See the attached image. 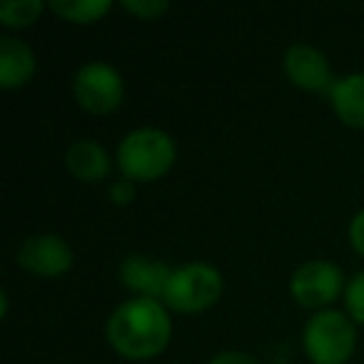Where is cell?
Returning a JSON list of instances; mask_svg holds the SVG:
<instances>
[{
    "label": "cell",
    "instance_id": "obj_1",
    "mask_svg": "<svg viewBox=\"0 0 364 364\" xmlns=\"http://www.w3.org/2000/svg\"><path fill=\"white\" fill-rule=\"evenodd\" d=\"M105 337L120 357L145 362L162 352L172 337V317L162 299L127 297L110 312Z\"/></svg>",
    "mask_w": 364,
    "mask_h": 364
},
{
    "label": "cell",
    "instance_id": "obj_2",
    "mask_svg": "<svg viewBox=\"0 0 364 364\" xmlns=\"http://www.w3.org/2000/svg\"><path fill=\"white\" fill-rule=\"evenodd\" d=\"M177 160V142L157 125H137L117 140L115 165L120 175L135 182L160 180Z\"/></svg>",
    "mask_w": 364,
    "mask_h": 364
},
{
    "label": "cell",
    "instance_id": "obj_3",
    "mask_svg": "<svg viewBox=\"0 0 364 364\" xmlns=\"http://www.w3.org/2000/svg\"><path fill=\"white\" fill-rule=\"evenodd\" d=\"M357 327L347 309L327 307L307 317L302 327V349L312 364H347L357 352Z\"/></svg>",
    "mask_w": 364,
    "mask_h": 364
},
{
    "label": "cell",
    "instance_id": "obj_4",
    "mask_svg": "<svg viewBox=\"0 0 364 364\" xmlns=\"http://www.w3.org/2000/svg\"><path fill=\"white\" fill-rule=\"evenodd\" d=\"M225 292V277L218 264L208 259H190V262L175 264L167 279L162 302L167 309L180 314H195L205 312Z\"/></svg>",
    "mask_w": 364,
    "mask_h": 364
},
{
    "label": "cell",
    "instance_id": "obj_5",
    "mask_svg": "<svg viewBox=\"0 0 364 364\" xmlns=\"http://www.w3.org/2000/svg\"><path fill=\"white\" fill-rule=\"evenodd\" d=\"M73 97L92 115H110L125 100V77L107 60H85L73 73Z\"/></svg>",
    "mask_w": 364,
    "mask_h": 364
},
{
    "label": "cell",
    "instance_id": "obj_6",
    "mask_svg": "<svg viewBox=\"0 0 364 364\" xmlns=\"http://www.w3.org/2000/svg\"><path fill=\"white\" fill-rule=\"evenodd\" d=\"M347 279L349 277L344 274V269L334 259L312 257L297 264L294 272L289 274V294L297 304L317 312V309L334 307V302L344 297Z\"/></svg>",
    "mask_w": 364,
    "mask_h": 364
},
{
    "label": "cell",
    "instance_id": "obj_7",
    "mask_svg": "<svg viewBox=\"0 0 364 364\" xmlns=\"http://www.w3.org/2000/svg\"><path fill=\"white\" fill-rule=\"evenodd\" d=\"M16 259L26 272L36 277H60L75 264L70 242L58 232H33L18 245Z\"/></svg>",
    "mask_w": 364,
    "mask_h": 364
},
{
    "label": "cell",
    "instance_id": "obj_8",
    "mask_svg": "<svg viewBox=\"0 0 364 364\" xmlns=\"http://www.w3.org/2000/svg\"><path fill=\"white\" fill-rule=\"evenodd\" d=\"M282 70L294 87L307 92H327L329 95L334 80H337L332 73V63L324 55V50L304 41H297L284 48Z\"/></svg>",
    "mask_w": 364,
    "mask_h": 364
},
{
    "label": "cell",
    "instance_id": "obj_9",
    "mask_svg": "<svg viewBox=\"0 0 364 364\" xmlns=\"http://www.w3.org/2000/svg\"><path fill=\"white\" fill-rule=\"evenodd\" d=\"M170 272H172V264L162 262L160 257L140 255V252L122 257L120 267H117L120 282L135 297H152V299H162Z\"/></svg>",
    "mask_w": 364,
    "mask_h": 364
},
{
    "label": "cell",
    "instance_id": "obj_10",
    "mask_svg": "<svg viewBox=\"0 0 364 364\" xmlns=\"http://www.w3.org/2000/svg\"><path fill=\"white\" fill-rule=\"evenodd\" d=\"M38 55L28 41L21 36L0 38V87L16 90L36 77Z\"/></svg>",
    "mask_w": 364,
    "mask_h": 364
},
{
    "label": "cell",
    "instance_id": "obj_11",
    "mask_svg": "<svg viewBox=\"0 0 364 364\" xmlns=\"http://www.w3.org/2000/svg\"><path fill=\"white\" fill-rule=\"evenodd\" d=\"M115 157L95 137L73 140L65 150V167L80 182H100L110 175Z\"/></svg>",
    "mask_w": 364,
    "mask_h": 364
},
{
    "label": "cell",
    "instance_id": "obj_12",
    "mask_svg": "<svg viewBox=\"0 0 364 364\" xmlns=\"http://www.w3.org/2000/svg\"><path fill=\"white\" fill-rule=\"evenodd\" d=\"M329 105L344 125L364 130V70L339 75L329 90Z\"/></svg>",
    "mask_w": 364,
    "mask_h": 364
},
{
    "label": "cell",
    "instance_id": "obj_13",
    "mask_svg": "<svg viewBox=\"0 0 364 364\" xmlns=\"http://www.w3.org/2000/svg\"><path fill=\"white\" fill-rule=\"evenodd\" d=\"M112 0H50L48 8L55 13L58 18L68 23H77V26H90L97 23L112 11Z\"/></svg>",
    "mask_w": 364,
    "mask_h": 364
},
{
    "label": "cell",
    "instance_id": "obj_14",
    "mask_svg": "<svg viewBox=\"0 0 364 364\" xmlns=\"http://www.w3.org/2000/svg\"><path fill=\"white\" fill-rule=\"evenodd\" d=\"M43 11H46L43 0H8V3H0V23L21 31L41 21Z\"/></svg>",
    "mask_w": 364,
    "mask_h": 364
},
{
    "label": "cell",
    "instance_id": "obj_15",
    "mask_svg": "<svg viewBox=\"0 0 364 364\" xmlns=\"http://www.w3.org/2000/svg\"><path fill=\"white\" fill-rule=\"evenodd\" d=\"M344 309L347 314L364 327V269L354 272L352 277L347 279V287H344Z\"/></svg>",
    "mask_w": 364,
    "mask_h": 364
},
{
    "label": "cell",
    "instance_id": "obj_16",
    "mask_svg": "<svg viewBox=\"0 0 364 364\" xmlns=\"http://www.w3.org/2000/svg\"><path fill=\"white\" fill-rule=\"evenodd\" d=\"M120 6L140 21H157L170 11V0H122Z\"/></svg>",
    "mask_w": 364,
    "mask_h": 364
},
{
    "label": "cell",
    "instance_id": "obj_17",
    "mask_svg": "<svg viewBox=\"0 0 364 364\" xmlns=\"http://www.w3.org/2000/svg\"><path fill=\"white\" fill-rule=\"evenodd\" d=\"M135 195H137V182L125 175H117L107 185V198H110L112 205H120V208L122 205H130L135 200Z\"/></svg>",
    "mask_w": 364,
    "mask_h": 364
},
{
    "label": "cell",
    "instance_id": "obj_18",
    "mask_svg": "<svg viewBox=\"0 0 364 364\" xmlns=\"http://www.w3.org/2000/svg\"><path fill=\"white\" fill-rule=\"evenodd\" d=\"M347 237H349V245L352 250L364 257V208H359L357 213L349 218V225H347Z\"/></svg>",
    "mask_w": 364,
    "mask_h": 364
},
{
    "label": "cell",
    "instance_id": "obj_19",
    "mask_svg": "<svg viewBox=\"0 0 364 364\" xmlns=\"http://www.w3.org/2000/svg\"><path fill=\"white\" fill-rule=\"evenodd\" d=\"M205 364H259V359L242 349H223V352H215Z\"/></svg>",
    "mask_w": 364,
    "mask_h": 364
},
{
    "label": "cell",
    "instance_id": "obj_20",
    "mask_svg": "<svg viewBox=\"0 0 364 364\" xmlns=\"http://www.w3.org/2000/svg\"><path fill=\"white\" fill-rule=\"evenodd\" d=\"M8 302H11V299H8V292L3 289V292H0V317H8Z\"/></svg>",
    "mask_w": 364,
    "mask_h": 364
}]
</instances>
